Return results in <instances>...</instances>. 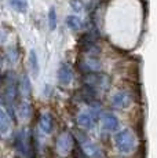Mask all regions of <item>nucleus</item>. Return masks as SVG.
<instances>
[{
    "label": "nucleus",
    "mask_w": 157,
    "mask_h": 158,
    "mask_svg": "<svg viewBox=\"0 0 157 158\" xmlns=\"http://www.w3.org/2000/svg\"><path fill=\"white\" fill-rule=\"evenodd\" d=\"M29 66L33 76H39V59L35 50H31V54H29Z\"/></svg>",
    "instance_id": "14"
},
{
    "label": "nucleus",
    "mask_w": 157,
    "mask_h": 158,
    "mask_svg": "<svg viewBox=\"0 0 157 158\" xmlns=\"http://www.w3.org/2000/svg\"><path fill=\"white\" fill-rule=\"evenodd\" d=\"M18 115L22 120H29L32 115V106L26 99H23L22 102L18 105Z\"/></svg>",
    "instance_id": "12"
},
{
    "label": "nucleus",
    "mask_w": 157,
    "mask_h": 158,
    "mask_svg": "<svg viewBox=\"0 0 157 158\" xmlns=\"http://www.w3.org/2000/svg\"><path fill=\"white\" fill-rule=\"evenodd\" d=\"M114 140H116V147L121 153H129V151H132L135 148V138L127 129L117 133Z\"/></svg>",
    "instance_id": "1"
},
{
    "label": "nucleus",
    "mask_w": 157,
    "mask_h": 158,
    "mask_svg": "<svg viewBox=\"0 0 157 158\" xmlns=\"http://www.w3.org/2000/svg\"><path fill=\"white\" fill-rule=\"evenodd\" d=\"M70 4H72V7H73V10H76V11H81V8H83V4H81V2H78V0H72Z\"/></svg>",
    "instance_id": "19"
},
{
    "label": "nucleus",
    "mask_w": 157,
    "mask_h": 158,
    "mask_svg": "<svg viewBox=\"0 0 157 158\" xmlns=\"http://www.w3.org/2000/svg\"><path fill=\"white\" fill-rule=\"evenodd\" d=\"M19 94L23 96L25 99H28L31 96V92H32V87H31V78H29L28 74H23L19 80Z\"/></svg>",
    "instance_id": "10"
},
{
    "label": "nucleus",
    "mask_w": 157,
    "mask_h": 158,
    "mask_svg": "<svg viewBox=\"0 0 157 158\" xmlns=\"http://www.w3.org/2000/svg\"><path fill=\"white\" fill-rule=\"evenodd\" d=\"M0 74H2V60H0Z\"/></svg>",
    "instance_id": "20"
},
{
    "label": "nucleus",
    "mask_w": 157,
    "mask_h": 158,
    "mask_svg": "<svg viewBox=\"0 0 157 158\" xmlns=\"http://www.w3.org/2000/svg\"><path fill=\"white\" fill-rule=\"evenodd\" d=\"M7 58H8V60H10L11 63H14L15 60L18 59V54H17V50L14 47H11L10 50H8V52H7Z\"/></svg>",
    "instance_id": "18"
},
{
    "label": "nucleus",
    "mask_w": 157,
    "mask_h": 158,
    "mask_svg": "<svg viewBox=\"0 0 157 158\" xmlns=\"http://www.w3.org/2000/svg\"><path fill=\"white\" fill-rule=\"evenodd\" d=\"M72 78H73V72L66 63H62L58 69V81L62 85H68L70 84Z\"/></svg>",
    "instance_id": "5"
},
{
    "label": "nucleus",
    "mask_w": 157,
    "mask_h": 158,
    "mask_svg": "<svg viewBox=\"0 0 157 158\" xmlns=\"http://www.w3.org/2000/svg\"><path fill=\"white\" fill-rule=\"evenodd\" d=\"M48 26H50V30L57 29V11L54 7H51L48 11Z\"/></svg>",
    "instance_id": "17"
},
{
    "label": "nucleus",
    "mask_w": 157,
    "mask_h": 158,
    "mask_svg": "<svg viewBox=\"0 0 157 158\" xmlns=\"http://www.w3.org/2000/svg\"><path fill=\"white\" fill-rule=\"evenodd\" d=\"M84 87H88L95 91V88H108L109 78L101 73H86L83 77Z\"/></svg>",
    "instance_id": "2"
},
{
    "label": "nucleus",
    "mask_w": 157,
    "mask_h": 158,
    "mask_svg": "<svg viewBox=\"0 0 157 158\" xmlns=\"http://www.w3.org/2000/svg\"><path fill=\"white\" fill-rule=\"evenodd\" d=\"M80 69H83L87 73H96L101 69V63L95 58H87L86 60H83L80 63Z\"/></svg>",
    "instance_id": "7"
},
{
    "label": "nucleus",
    "mask_w": 157,
    "mask_h": 158,
    "mask_svg": "<svg viewBox=\"0 0 157 158\" xmlns=\"http://www.w3.org/2000/svg\"><path fill=\"white\" fill-rule=\"evenodd\" d=\"M102 125H104V128L106 131L113 132V131H116L119 128V120H117V117L114 114L106 113L102 115Z\"/></svg>",
    "instance_id": "6"
},
{
    "label": "nucleus",
    "mask_w": 157,
    "mask_h": 158,
    "mask_svg": "<svg viewBox=\"0 0 157 158\" xmlns=\"http://www.w3.org/2000/svg\"><path fill=\"white\" fill-rule=\"evenodd\" d=\"M94 123H95V118L92 117L91 113L88 111H84V113H80L77 117V124L84 129H90L94 127Z\"/></svg>",
    "instance_id": "9"
},
{
    "label": "nucleus",
    "mask_w": 157,
    "mask_h": 158,
    "mask_svg": "<svg viewBox=\"0 0 157 158\" xmlns=\"http://www.w3.org/2000/svg\"><path fill=\"white\" fill-rule=\"evenodd\" d=\"M131 102V96H129L128 92H117L116 95L113 96V101H112V105H113L114 109H125L127 106Z\"/></svg>",
    "instance_id": "4"
},
{
    "label": "nucleus",
    "mask_w": 157,
    "mask_h": 158,
    "mask_svg": "<svg viewBox=\"0 0 157 158\" xmlns=\"http://www.w3.org/2000/svg\"><path fill=\"white\" fill-rule=\"evenodd\" d=\"M66 25L72 30H80L81 29V19L76 15H69L66 17Z\"/></svg>",
    "instance_id": "15"
},
{
    "label": "nucleus",
    "mask_w": 157,
    "mask_h": 158,
    "mask_svg": "<svg viewBox=\"0 0 157 158\" xmlns=\"http://www.w3.org/2000/svg\"><path fill=\"white\" fill-rule=\"evenodd\" d=\"M10 4L18 13L23 14L28 11V3H26V0H10Z\"/></svg>",
    "instance_id": "16"
},
{
    "label": "nucleus",
    "mask_w": 157,
    "mask_h": 158,
    "mask_svg": "<svg viewBox=\"0 0 157 158\" xmlns=\"http://www.w3.org/2000/svg\"><path fill=\"white\" fill-rule=\"evenodd\" d=\"M11 129V120L10 115L6 113L3 109H0V135H7Z\"/></svg>",
    "instance_id": "11"
},
{
    "label": "nucleus",
    "mask_w": 157,
    "mask_h": 158,
    "mask_svg": "<svg viewBox=\"0 0 157 158\" xmlns=\"http://www.w3.org/2000/svg\"><path fill=\"white\" fill-rule=\"evenodd\" d=\"M40 129L43 131L44 133H51L54 128V120H53V115L50 113H43L40 115Z\"/></svg>",
    "instance_id": "8"
},
{
    "label": "nucleus",
    "mask_w": 157,
    "mask_h": 158,
    "mask_svg": "<svg viewBox=\"0 0 157 158\" xmlns=\"http://www.w3.org/2000/svg\"><path fill=\"white\" fill-rule=\"evenodd\" d=\"M81 148H83L84 154H86L87 157L95 158V157H98V154H99L98 147H96V146H95L94 143H91V142H88V140H84V142H81Z\"/></svg>",
    "instance_id": "13"
},
{
    "label": "nucleus",
    "mask_w": 157,
    "mask_h": 158,
    "mask_svg": "<svg viewBox=\"0 0 157 158\" xmlns=\"http://www.w3.org/2000/svg\"><path fill=\"white\" fill-rule=\"evenodd\" d=\"M72 144H73V139L69 132H62L57 139V150L62 156H66L72 150Z\"/></svg>",
    "instance_id": "3"
}]
</instances>
